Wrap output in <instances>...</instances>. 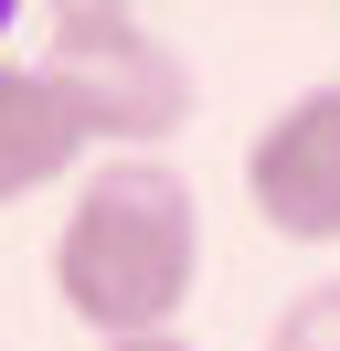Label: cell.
<instances>
[{
    "label": "cell",
    "mask_w": 340,
    "mask_h": 351,
    "mask_svg": "<svg viewBox=\"0 0 340 351\" xmlns=\"http://www.w3.org/2000/svg\"><path fill=\"white\" fill-rule=\"evenodd\" d=\"M245 202L276 245H340V86H308L245 138Z\"/></svg>",
    "instance_id": "obj_3"
},
{
    "label": "cell",
    "mask_w": 340,
    "mask_h": 351,
    "mask_svg": "<svg viewBox=\"0 0 340 351\" xmlns=\"http://www.w3.org/2000/svg\"><path fill=\"white\" fill-rule=\"evenodd\" d=\"M0 43H11V0H0Z\"/></svg>",
    "instance_id": "obj_7"
},
{
    "label": "cell",
    "mask_w": 340,
    "mask_h": 351,
    "mask_svg": "<svg viewBox=\"0 0 340 351\" xmlns=\"http://www.w3.org/2000/svg\"><path fill=\"white\" fill-rule=\"evenodd\" d=\"M75 160H85L75 107L42 86V64H11L0 53V213L32 202V192H53V181H75Z\"/></svg>",
    "instance_id": "obj_4"
},
{
    "label": "cell",
    "mask_w": 340,
    "mask_h": 351,
    "mask_svg": "<svg viewBox=\"0 0 340 351\" xmlns=\"http://www.w3.org/2000/svg\"><path fill=\"white\" fill-rule=\"evenodd\" d=\"M266 351H340V277H308L298 298H276Z\"/></svg>",
    "instance_id": "obj_5"
},
{
    "label": "cell",
    "mask_w": 340,
    "mask_h": 351,
    "mask_svg": "<svg viewBox=\"0 0 340 351\" xmlns=\"http://www.w3.org/2000/svg\"><path fill=\"white\" fill-rule=\"evenodd\" d=\"M96 351H191L181 330H160V341H96Z\"/></svg>",
    "instance_id": "obj_6"
},
{
    "label": "cell",
    "mask_w": 340,
    "mask_h": 351,
    "mask_svg": "<svg viewBox=\"0 0 340 351\" xmlns=\"http://www.w3.org/2000/svg\"><path fill=\"white\" fill-rule=\"evenodd\" d=\"M202 287V202L170 160H96L53 223V298L96 341H160Z\"/></svg>",
    "instance_id": "obj_1"
},
{
    "label": "cell",
    "mask_w": 340,
    "mask_h": 351,
    "mask_svg": "<svg viewBox=\"0 0 340 351\" xmlns=\"http://www.w3.org/2000/svg\"><path fill=\"white\" fill-rule=\"evenodd\" d=\"M42 86L75 107L85 149H117V160H160V138L191 117V64L160 43L149 11L127 0H53L42 11Z\"/></svg>",
    "instance_id": "obj_2"
}]
</instances>
